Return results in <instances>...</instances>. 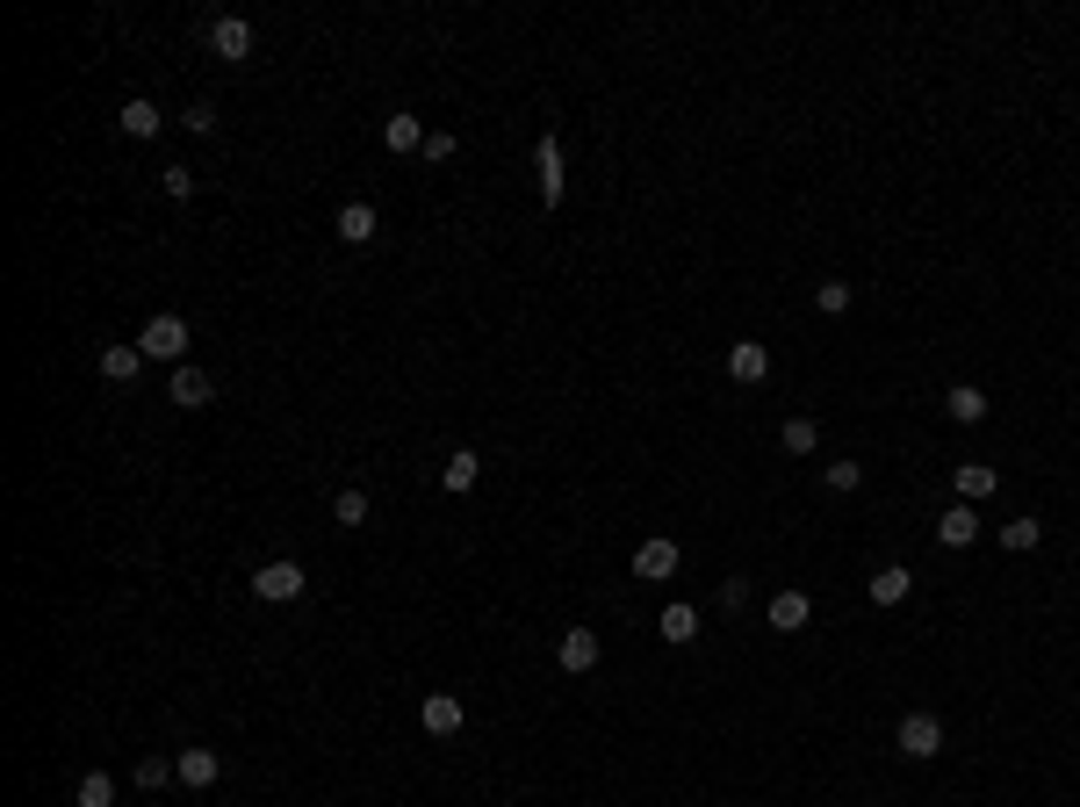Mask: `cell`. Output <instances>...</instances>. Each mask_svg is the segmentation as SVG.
Masks as SVG:
<instances>
[{"label": "cell", "mask_w": 1080, "mask_h": 807, "mask_svg": "<svg viewBox=\"0 0 1080 807\" xmlns=\"http://www.w3.org/2000/svg\"><path fill=\"white\" fill-rule=\"evenodd\" d=\"M130 779H138V786H144V793H159V786H166V779H180V771H173V765H166V757H138V771H130Z\"/></svg>", "instance_id": "obj_27"}, {"label": "cell", "mask_w": 1080, "mask_h": 807, "mask_svg": "<svg viewBox=\"0 0 1080 807\" xmlns=\"http://www.w3.org/2000/svg\"><path fill=\"white\" fill-rule=\"evenodd\" d=\"M138 368H144V354H138V340L130 346H101V383H138Z\"/></svg>", "instance_id": "obj_18"}, {"label": "cell", "mask_w": 1080, "mask_h": 807, "mask_svg": "<svg viewBox=\"0 0 1080 807\" xmlns=\"http://www.w3.org/2000/svg\"><path fill=\"white\" fill-rule=\"evenodd\" d=\"M116 123H123V138H159V101H144V94H130V101H123V108H116Z\"/></svg>", "instance_id": "obj_13"}, {"label": "cell", "mask_w": 1080, "mask_h": 807, "mask_svg": "<svg viewBox=\"0 0 1080 807\" xmlns=\"http://www.w3.org/2000/svg\"><path fill=\"white\" fill-rule=\"evenodd\" d=\"M419 721H425V735H461V721H468V714H461V700L454 692H425V706H419Z\"/></svg>", "instance_id": "obj_7"}, {"label": "cell", "mask_w": 1080, "mask_h": 807, "mask_svg": "<svg viewBox=\"0 0 1080 807\" xmlns=\"http://www.w3.org/2000/svg\"><path fill=\"white\" fill-rule=\"evenodd\" d=\"M209 51H217L223 65H245V59H253V22H245V15H217V22H209Z\"/></svg>", "instance_id": "obj_4"}, {"label": "cell", "mask_w": 1080, "mask_h": 807, "mask_svg": "<svg viewBox=\"0 0 1080 807\" xmlns=\"http://www.w3.org/2000/svg\"><path fill=\"white\" fill-rule=\"evenodd\" d=\"M138 354H144V361H173V368H180V361H188V318L159 310V318L138 332Z\"/></svg>", "instance_id": "obj_1"}, {"label": "cell", "mask_w": 1080, "mask_h": 807, "mask_svg": "<svg viewBox=\"0 0 1080 807\" xmlns=\"http://www.w3.org/2000/svg\"><path fill=\"white\" fill-rule=\"evenodd\" d=\"M454 152H461V144H454V130H433V138H425V152H419V159L447 166V159H454Z\"/></svg>", "instance_id": "obj_29"}, {"label": "cell", "mask_w": 1080, "mask_h": 807, "mask_svg": "<svg viewBox=\"0 0 1080 807\" xmlns=\"http://www.w3.org/2000/svg\"><path fill=\"white\" fill-rule=\"evenodd\" d=\"M908 585H915V569H908V563L872 569V605H900V599H908Z\"/></svg>", "instance_id": "obj_19"}, {"label": "cell", "mask_w": 1080, "mask_h": 807, "mask_svg": "<svg viewBox=\"0 0 1080 807\" xmlns=\"http://www.w3.org/2000/svg\"><path fill=\"white\" fill-rule=\"evenodd\" d=\"M634 577H648V585H656V577H678V541H641L634 548Z\"/></svg>", "instance_id": "obj_16"}, {"label": "cell", "mask_w": 1080, "mask_h": 807, "mask_svg": "<svg viewBox=\"0 0 1080 807\" xmlns=\"http://www.w3.org/2000/svg\"><path fill=\"white\" fill-rule=\"evenodd\" d=\"M821 476H828V490H858V484H864V469H858V462H828Z\"/></svg>", "instance_id": "obj_30"}, {"label": "cell", "mask_w": 1080, "mask_h": 807, "mask_svg": "<svg viewBox=\"0 0 1080 807\" xmlns=\"http://www.w3.org/2000/svg\"><path fill=\"white\" fill-rule=\"evenodd\" d=\"M476 476H483V454L476 447H454L440 462V484H447V498H461V490H476Z\"/></svg>", "instance_id": "obj_11"}, {"label": "cell", "mask_w": 1080, "mask_h": 807, "mask_svg": "<svg viewBox=\"0 0 1080 807\" xmlns=\"http://www.w3.org/2000/svg\"><path fill=\"white\" fill-rule=\"evenodd\" d=\"M951 484H959V504H980V498H994V490H1001V476L987 462H959V469H951Z\"/></svg>", "instance_id": "obj_15"}, {"label": "cell", "mask_w": 1080, "mask_h": 807, "mask_svg": "<svg viewBox=\"0 0 1080 807\" xmlns=\"http://www.w3.org/2000/svg\"><path fill=\"white\" fill-rule=\"evenodd\" d=\"M656 627H663V642H678V649H684V642H699V605H684V599H678V605H663V620H656Z\"/></svg>", "instance_id": "obj_20"}, {"label": "cell", "mask_w": 1080, "mask_h": 807, "mask_svg": "<svg viewBox=\"0 0 1080 807\" xmlns=\"http://www.w3.org/2000/svg\"><path fill=\"white\" fill-rule=\"evenodd\" d=\"M807 620H814V599H807V591H779V599H771V627H779V635H800Z\"/></svg>", "instance_id": "obj_17"}, {"label": "cell", "mask_w": 1080, "mask_h": 807, "mask_svg": "<svg viewBox=\"0 0 1080 807\" xmlns=\"http://www.w3.org/2000/svg\"><path fill=\"white\" fill-rule=\"evenodd\" d=\"M332 526H368V490H339L332 498Z\"/></svg>", "instance_id": "obj_26"}, {"label": "cell", "mask_w": 1080, "mask_h": 807, "mask_svg": "<svg viewBox=\"0 0 1080 807\" xmlns=\"http://www.w3.org/2000/svg\"><path fill=\"white\" fill-rule=\"evenodd\" d=\"M73 800H80V807H116V779H108V771H80Z\"/></svg>", "instance_id": "obj_24"}, {"label": "cell", "mask_w": 1080, "mask_h": 807, "mask_svg": "<svg viewBox=\"0 0 1080 807\" xmlns=\"http://www.w3.org/2000/svg\"><path fill=\"white\" fill-rule=\"evenodd\" d=\"M779 447H785V454H814V447H821V425H814V419H785V425H779Z\"/></svg>", "instance_id": "obj_23"}, {"label": "cell", "mask_w": 1080, "mask_h": 807, "mask_svg": "<svg viewBox=\"0 0 1080 807\" xmlns=\"http://www.w3.org/2000/svg\"><path fill=\"white\" fill-rule=\"evenodd\" d=\"M1044 541V520H1001V548L1008 555H1023V548H1038Z\"/></svg>", "instance_id": "obj_25"}, {"label": "cell", "mask_w": 1080, "mask_h": 807, "mask_svg": "<svg viewBox=\"0 0 1080 807\" xmlns=\"http://www.w3.org/2000/svg\"><path fill=\"white\" fill-rule=\"evenodd\" d=\"M814 310H821V318H843V310H850V282H821L814 289Z\"/></svg>", "instance_id": "obj_28"}, {"label": "cell", "mask_w": 1080, "mask_h": 807, "mask_svg": "<svg viewBox=\"0 0 1080 807\" xmlns=\"http://www.w3.org/2000/svg\"><path fill=\"white\" fill-rule=\"evenodd\" d=\"M173 771H180V786H195V793H209V786H217V750H180V757H173Z\"/></svg>", "instance_id": "obj_14"}, {"label": "cell", "mask_w": 1080, "mask_h": 807, "mask_svg": "<svg viewBox=\"0 0 1080 807\" xmlns=\"http://www.w3.org/2000/svg\"><path fill=\"white\" fill-rule=\"evenodd\" d=\"M166 195H173V202L195 195V166H166Z\"/></svg>", "instance_id": "obj_31"}, {"label": "cell", "mask_w": 1080, "mask_h": 807, "mask_svg": "<svg viewBox=\"0 0 1080 807\" xmlns=\"http://www.w3.org/2000/svg\"><path fill=\"white\" fill-rule=\"evenodd\" d=\"M180 123H188L195 138H209V130H217V108H209V101H195V108H188V116H180Z\"/></svg>", "instance_id": "obj_32"}, {"label": "cell", "mask_w": 1080, "mask_h": 807, "mask_svg": "<svg viewBox=\"0 0 1080 807\" xmlns=\"http://www.w3.org/2000/svg\"><path fill=\"white\" fill-rule=\"evenodd\" d=\"M332 231H339V245H368L382 231V217H375V202H346L339 217H332Z\"/></svg>", "instance_id": "obj_9"}, {"label": "cell", "mask_w": 1080, "mask_h": 807, "mask_svg": "<svg viewBox=\"0 0 1080 807\" xmlns=\"http://www.w3.org/2000/svg\"><path fill=\"white\" fill-rule=\"evenodd\" d=\"M893 743H900V757H937L943 750V721L937 714H900V728H893Z\"/></svg>", "instance_id": "obj_3"}, {"label": "cell", "mask_w": 1080, "mask_h": 807, "mask_svg": "<svg viewBox=\"0 0 1080 807\" xmlns=\"http://www.w3.org/2000/svg\"><path fill=\"white\" fill-rule=\"evenodd\" d=\"M713 599H720V605H728V613H735V605H742V599H749V577H720V591H713Z\"/></svg>", "instance_id": "obj_33"}, {"label": "cell", "mask_w": 1080, "mask_h": 807, "mask_svg": "<svg viewBox=\"0 0 1080 807\" xmlns=\"http://www.w3.org/2000/svg\"><path fill=\"white\" fill-rule=\"evenodd\" d=\"M973 541H980V512H973V504L937 512V548H973Z\"/></svg>", "instance_id": "obj_8"}, {"label": "cell", "mask_w": 1080, "mask_h": 807, "mask_svg": "<svg viewBox=\"0 0 1080 807\" xmlns=\"http://www.w3.org/2000/svg\"><path fill=\"white\" fill-rule=\"evenodd\" d=\"M303 585H310V577H303V563H288V555H281V563H260V569H253V599H267V605L303 599Z\"/></svg>", "instance_id": "obj_2"}, {"label": "cell", "mask_w": 1080, "mask_h": 807, "mask_svg": "<svg viewBox=\"0 0 1080 807\" xmlns=\"http://www.w3.org/2000/svg\"><path fill=\"white\" fill-rule=\"evenodd\" d=\"M728 375H735V383H763V375H771V346L735 340V346H728Z\"/></svg>", "instance_id": "obj_10"}, {"label": "cell", "mask_w": 1080, "mask_h": 807, "mask_svg": "<svg viewBox=\"0 0 1080 807\" xmlns=\"http://www.w3.org/2000/svg\"><path fill=\"white\" fill-rule=\"evenodd\" d=\"M209 397H217V375H209V368H188V361H180V368H173V383H166V404H180V411H202Z\"/></svg>", "instance_id": "obj_5"}, {"label": "cell", "mask_w": 1080, "mask_h": 807, "mask_svg": "<svg viewBox=\"0 0 1080 807\" xmlns=\"http://www.w3.org/2000/svg\"><path fill=\"white\" fill-rule=\"evenodd\" d=\"M943 411H951V419H959V425H980V419H987V389L959 383V389H951V397H943Z\"/></svg>", "instance_id": "obj_22"}, {"label": "cell", "mask_w": 1080, "mask_h": 807, "mask_svg": "<svg viewBox=\"0 0 1080 807\" xmlns=\"http://www.w3.org/2000/svg\"><path fill=\"white\" fill-rule=\"evenodd\" d=\"M382 138H389V152H425L433 130H425L419 116H389V123H382Z\"/></svg>", "instance_id": "obj_21"}, {"label": "cell", "mask_w": 1080, "mask_h": 807, "mask_svg": "<svg viewBox=\"0 0 1080 807\" xmlns=\"http://www.w3.org/2000/svg\"><path fill=\"white\" fill-rule=\"evenodd\" d=\"M555 656H562V670H569V678H583V670H599V635H591V627H562Z\"/></svg>", "instance_id": "obj_6"}, {"label": "cell", "mask_w": 1080, "mask_h": 807, "mask_svg": "<svg viewBox=\"0 0 1080 807\" xmlns=\"http://www.w3.org/2000/svg\"><path fill=\"white\" fill-rule=\"evenodd\" d=\"M533 166H540V202H548V209H562V144L540 138V144H533Z\"/></svg>", "instance_id": "obj_12"}]
</instances>
